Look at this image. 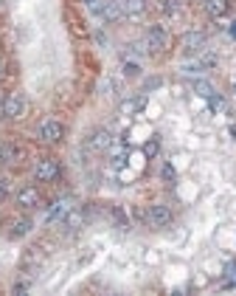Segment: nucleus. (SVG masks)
<instances>
[{
	"label": "nucleus",
	"instance_id": "1",
	"mask_svg": "<svg viewBox=\"0 0 236 296\" xmlns=\"http://www.w3.org/2000/svg\"><path fill=\"white\" fill-rule=\"evenodd\" d=\"M34 178L40 183H51V181H57L59 178V161L54 158H43V161H37L34 166Z\"/></svg>",
	"mask_w": 236,
	"mask_h": 296
},
{
	"label": "nucleus",
	"instance_id": "2",
	"mask_svg": "<svg viewBox=\"0 0 236 296\" xmlns=\"http://www.w3.org/2000/svg\"><path fill=\"white\" fill-rule=\"evenodd\" d=\"M93 12L99 17H104V20H110V23H115V20H121V15H124V6L118 3V0H99L93 6Z\"/></svg>",
	"mask_w": 236,
	"mask_h": 296
},
{
	"label": "nucleus",
	"instance_id": "3",
	"mask_svg": "<svg viewBox=\"0 0 236 296\" xmlns=\"http://www.w3.org/2000/svg\"><path fill=\"white\" fill-rule=\"evenodd\" d=\"M146 220H149V226H155V229H166V226L172 223V209L163 206V203H155V206H149V212H146Z\"/></svg>",
	"mask_w": 236,
	"mask_h": 296
},
{
	"label": "nucleus",
	"instance_id": "4",
	"mask_svg": "<svg viewBox=\"0 0 236 296\" xmlns=\"http://www.w3.org/2000/svg\"><path fill=\"white\" fill-rule=\"evenodd\" d=\"M166 45H169V37H166L163 26H149V31H146V48L152 54H160Z\"/></svg>",
	"mask_w": 236,
	"mask_h": 296
},
{
	"label": "nucleus",
	"instance_id": "5",
	"mask_svg": "<svg viewBox=\"0 0 236 296\" xmlns=\"http://www.w3.org/2000/svg\"><path fill=\"white\" fill-rule=\"evenodd\" d=\"M23 110H26L23 93H6L3 96V116H6V119H20Z\"/></svg>",
	"mask_w": 236,
	"mask_h": 296
},
{
	"label": "nucleus",
	"instance_id": "6",
	"mask_svg": "<svg viewBox=\"0 0 236 296\" xmlns=\"http://www.w3.org/2000/svg\"><path fill=\"white\" fill-rule=\"evenodd\" d=\"M180 48L186 51V54H200L205 48V34L202 31H186V34L180 37Z\"/></svg>",
	"mask_w": 236,
	"mask_h": 296
},
{
	"label": "nucleus",
	"instance_id": "7",
	"mask_svg": "<svg viewBox=\"0 0 236 296\" xmlns=\"http://www.w3.org/2000/svg\"><path fill=\"white\" fill-rule=\"evenodd\" d=\"M62 136H65V127L57 122V119H48V122H43V127H40V138L48 141V144L62 141Z\"/></svg>",
	"mask_w": 236,
	"mask_h": 296
},
{
	"label": "nucleus",
	"instance_id": "8",
	"mask_svg": "<svg viewBox=\"0 0 236 296\" xmlns=\"http://www.w3.org/2000/svg\"><path fill=\"white\" fill-rule=\"evenodd\" d=\"M0 161H3V164H20L23 161V147L15 144V141L0 144Z\"/></svg>",
	"mask_w": 236,
	"mask_h": 296
},
{
	"label": "nucleus",
	"instance_id": "9",
	"mask_svg": "<svg viewBox=\"0 0 236 296\" xmlns=\"http://www.w3.org/2000/svg\"><path fill=\"white\" fill-rule=\"evenodd\" d=\"M17 206H23V209H37V206H40V192H37V186H23L20 192H17Z\"/></svg>",
	"mask_w": 236,
	"mask_h": 296
},
{
	"label": "nucleus",
	"instance_id": "10",
	"mask_svg": "<svg viewBox=\"0 0 236 296\" xmlns=\"http://www.w3.org/2000/svg\"><path fill=\"white\" fill-rule=\"evenodd\" d=\"M87 144H90V150L104 152V150H110V147H113V133H110V130H93Z\"/></svg>",
	"mask_w": 236,
	"mask_h": 296
},
{
	"label": "nucleus",
	"instance_id": "11",
	"mask_svg": "<svg viewBox=\"0 0 236 296\" xmlns=\"http://www.w3.org/2000/svg\"><path fill=\"white\" fill-rule=\"evenodd\" d=\"M31 229H34L31 217H17V220H12V226H9V234H12V237H26Z\"/></svg>",
	"mask_w": 236,
	"mask_h": 296
},
{
	"label": "nucleus",
	"instance_id": "12",
	"mask_svg": "<svg viewBox=\"0 0 236 296\" xmlns=\"http://www.w3.org/2000/svg\"><path fill=\"white\" fill-rule=\"evenodd\" d=\"M205 12L211 17H225L230 12V0H205Z\"/></svg>",
	"mask_w": 236,
	"mask_h": 296
},
{
	"label": "nucleus",
	"instance_id": "13",
	"mask_svg": "<svg viewBox=\"0 0 236 296\" xmlns=\"http://www.w3.org/2000/svg\"><path fill=\"white\" fill-rule=\"evenodd\" d=\"M146 108V96H132V99L121 102V113L124 116H132V113H141Z\"/></svg>",
	"mask_w": 236,
	"mask_h": 296
},
{
	"label": "nucleus",
	"instance_id": "14",
	"mask_svg": "<svg viewBox=\"0 0 236 296\" xmlns=\"http://www.w3.org/2000/svg\"><path fill=\"white\" fill-rule=\"evenodd\" d=\"M82 223H85V215H82V212H68V215H65V229L68 231H79Z\"/></svg>",
	"mask_w": 236,
	"mask_h": 296
},
{
	"label": "nucleus",
	"instance_id": "15",
	"mask_svg": "<svg viewBox=\"0 0 236 296\" xmlns=\"http://www.w3.org/2000/svg\"><path fill=\"white\" fill-rule=\"evenodd\" d=\"M68 212H71V206H68L65 201H57L48 209V220H65V215H68Z\"/></svg>",
	"mask_w": 236,
	"mask_h": 296
},
{
	"label": "nucleus",
	"instance_id": "16",
	"mask_svg": "<svg viewBox=\"0 0 236 296\" xmlns=\"http://www.w3.org/2000/svg\"><path fill=\"white\" fill-rule=\"evenodd\" d=\"M124 15H141L143 9H146V0H124Z\"/></svg>",
	"mask_w": 236,
	"mask_h": 296
},
{
	"label": "nucleus",
	"instance_id": "17",
	"mask_svg": "<svg viewBox=\"0 0 236 296\" xmlns=\"http://www.w3.org/2000/svg\"><path fill=\"white\" fill-rule=\"evenodd\" d=\"M194 93H200L202 99H208V96L214 93V85L205 82V79H197V82H194Z\"/></svg>",
	"mask_w": 236,
	"mask_h": 296
},
{
	"label": "nucleus",
	"instance_id": "18",
	"mask_svg": "<svg viewBox=\"0 0 236 296\" xmlns=\"http://www.w3.org/2000/svg\"><path fill=\"white\" fill-rule=\"evenodd\" d=\"M124 76H129V79L141 76V65H138L135 59H124Z\"/></svg>",
	"mask_w": 236,
	"mask_h": 296
},
{
	"label": "nucleus",
	"instance_id": "19",
	"mask_svg": "<svg viewBox=\"0 0 236 296\" xmlns=\"http://www.w3.org/2000/svg\"><path fill=\"white\" fill-rule=\"evenodd\" d=\"M208 108L214 110V113H219V110H225V99L219 93H211L208 96Z\"/></svg>",
	"mask_w": 236,
	"mask_h": 296
},
{
	"label": "nucleus",
	"instance_id": "20",
	"mask_svg": "<svg viewBox=\"0 0 236 296\" xmlns=\"http://www.w3.org/2000/svg\"><path fill=\"white\" fill-rule=\"evenodd\" d=\"M143 152H146L149 158H155L157 152H160V141H157V138H152V141H146V147H143Z\"/></svg>",
	"mask_w": 236,
	"mask_h": 296
},
{
	"label": "nucleus",
	"instance_id": "21",
	"mask_svg": "<svg viewBox=\"0 0 236 296\" xmlns=\"http://www.w3.org/2000/svg\"><path fill=\"white\" fill-rule=\"evenodd\" d=\"M160 175H163V181H174V178H177V172H174V166H172V164H166Z\"/></svg>",
	"mask_w": 236,
	"mask_h": 296
},
{
	"label": "nucleus",
	"instance_id": "22",
	"mask_svg": "<svg viewBox=\"0 0 236 296\" xmlns=\"http://www.w3.org/2000/svg\"><path fill=\"white\" fill-rule=\"evenodd\" d=\"M124 164H127V155H124V152H115V155H113V166H115V169H121Z\"/></svg>",
	"mask_w": 236,
	"mask_h": 296
},
{
	"label": "nucleus",
	"instance_id": "23",
	"mask_svg": "<svg viewBox=\"0 0 236 296\" xmlns=\"http://www.w3.org/2000/svg\"><path fill=\"white\" fill-rule=\"evenodd\" d=\"M200 62H202V68H211V65H216V54H205V57H202Z\"/></svg>",
	"mask_w": 236,
	"mask_h": 296
},
{
	"label": "nucleus",
	"instance_id": "24",
	"mask_svg": "<svg viewBox=\"0 0 236 296\" xmlns=\"http://www.w3.org/2000/svg\"><path fill=\"white\" fill-rule=\"evenodd\" d=\"M163 85V79L160 76H152V79H146V90H155V87H160Z\"/></svg>",
	"mask_w": 236,
	"mask_h": 296
},
{
	"label": "nucleus",
	"instance_id": "25",
	"mask_svg": "<svg viewBox=\"0 0 236 296\" xmlns=\"http://www.w3.org/2000/svg\"><path fill=\"white\" fill-rule=\"evenodd\" d=\"M166 12H169V15H174V12H177V0H166Z\"/></svg>",
	"mask_w": 236,
	"mask_h": 296
},
{
	"label": "nucleus",
	"instance_id": "26",
	"mask_svg": "<svg viewBox=\"0 0 236 296\" xmlns=\"http://www.w3.org/2000/svg\"><path fill=\"white\" fill-rule=\"evenodd\" d=\"M6 192H9V181H6V178H0V201L6 198Z\"/></svg>",
	"mask_w": 236,
	"mask_h": 296
},
{
	"label": "nucleus",
	"instance_id": "27",
	"mask_svg": "<svg viewBox=\"0 0 236 296\" xmlns=\"http://www.w3.org/2000/svg\"><path fill=\"white\" fill-rule=\"evenodd\" d=\"M12 290H15V293H26V290H29V285H26V282H17Z\"/></svg>",
	"mask_w": 236,
	"mask_h": 296
},
{
	"label": "nucleus",
	"instance_id": "28",
	"mask_svg": "<svg viewBox=\"0 0 236 296\" xmlns=\"http://www.w3.org/2000/svg\"><path fill=\"white\" fill-rule=\"evenodd\" d=\"M228 130H230V136H233V138H236V124H230Z\"/></svg>",
	"mask_w": 236,
	"mask_h": 296
},
{
	"label": "nucleus",
	"instance_id": "29",
	"mask_svg": "<svg viewBox=\"0 0 236 296\" xmlns=\"http://www.w3.org/2000/svg\"><path fill=\"white\" fill-rule=\"evenodd\" d=\"M230 34H233V37H236V23H233V26H230Z\"/></svg>",
	"mask_w": 236,
	"mask_h": 296
},
{
	"label": "nucleus",
	"instance_id": "30",
	"mask_svg": "<svg viewBox=\"0 0 236 296\" xmlns=\"http://www.w3.org/2000/svg\"><path fill=\"white\" fill-rule=\"evenodd\" d=\"M85 3H90V6H96V3H99V0H85Z\"/></svg>",
	"mask_w": 236,
	"mask_h": 296
},
{
	"label": "nucleus",
	"instance_id": "31",
	"mask_svg": "<svg viewBox=\"0 0 236 296\" xmlns=\"http://www.w3.org/2000/svg\"><path fill=\"white\" fill-rule=\"evenodd\" d=\"M233 93H236V82H233Z\"/></svg>",
	"mask_w": 236,
	"mask_h": 296
}]
</instances>
